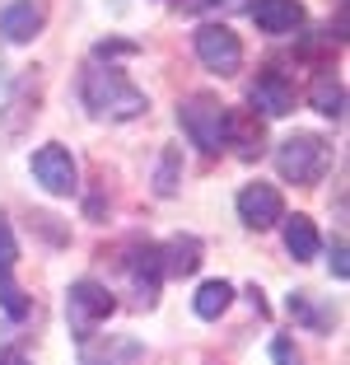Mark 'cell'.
Instances as JSON below:
<instances>
[{"label": "cell", "instance_id": "cell-6", "mask_svg": "<svg viewBox=\"0 0 350 365\" xmlns=\"http://www.w3.org/2000/svg\"><path fill=\"white\" fill-rule=\"evenodd\" d=\"M248 103H253L248 113H257V118H285V113H295V85L276 66H266V71H257L253 89H248Z\"/></svg>", "mask_w": 350, "mask_h": 365}, {"label": "cell", "instance_id": "cell-17", "mask_svg": "<svg viewBox=\"0 0 350 365\" xmlns=\"http://www.w3.org/2000/svg\"><path fill=\"white\" fill-rule=\"evenodd\" d=\"M229 304H233V286H229V281H201V290L191 295L196 319H220Z\"/></svg>", "mask_w": 350, "mask_h": 365}, {"label": "cell", "instance_id": "cell-24", "mask_svg": "<svg viewBox=\"0 0 350 365\" xmlns=\"http://www.w3.org/2000/svg\"><path fill=\"white\" fill-rule=\"evenodd\" d=\"M206 10H248V0H206Z\"/></svg>", "mask_w": 350, "mask_h": 365}, {"label": "cell", "instance_id": "cell-4", "mask_svg": "<svg viewBox=\"0 0 350 365\" xmlns=\"http://www.w3.org/2000/svg\"><path fill=\"white\" fill-rule=\"evenodd\" d=\"M224 118H229V108H224L215 94H191V98H182V108H178L182 131H187L191 145L206 150V155L224 150Z\"/></svg>", "mask_w": 350, "mask_h": 365}, {"label": "cell", "instance_id": "cell-25", "mask_svg": "<svg viewBox=\"0 0 350 365\" xmlns=\"http://www.w3.org/2000/svg\"><path fill=\"white\" fill-rule=\"evenodd\" d=\"M0 365H28V361H23V351H14V346H5V351H0Z\"/></svg>", "mask_w": 350, "mask_h": 365}, {"label": "cell", "instance_id": "cell-8", "mask_svg": "<svg viewBox=\"0 0 350 365\" xmlns=\"http://www.w3.org/2000/svg\"><path fill=\"white\" fill-rule=\"evenodd\" d=\"M280 215H285V202L271 182H248L243 192H238V220L248 230H276Z\"/></svg>", "mask_w": 350, "mask_h": 365}, {"label": "cell", "instance_id": "cell-22", "mask_svg": "<svg viewBox=\"0 0 350 365\" xmlns=\"http://www.w3.org/2000/svg\"><path fill=\"white\" fill-rule=\"evenodd\" d=\"M131 52H136V43H122V38H107V43H98V47H94L98 61H112V56H131Z\"/></svg>", "mask_w": 350, "mask_h": 365}, {"label": "cell", "instance_id": "cell-13", "mask_svg": "<svg viewBox=\"0 0 350 365\" xmlns=\"http://www.w3.org/2000/svg\"><path fill=\"white\" fill-rule=\"evenodd\" d=\"M201 239L196 235H173L169 244L159 248V262H164V277H196L201 267Z\"/></svg>", "mask_w": 350, "mask_h": 365}, {"label": "cell", "instance_id": "cell-18", "mask_svg": "<svg viewBox=\"0 0 350 365\" xmlns=\"http://www.w3.org/2000/svg\"><path fill=\"white\" fill-rule=\"evenodd\" d=\"M0 309L10 314V319H23V314H28V300H23V290L14 286L10 272H0Z\"/></svg>", "mask_w": 350, "mask_h": 365}, {"label": "cell", "instance_id": "cell-21", "mask_svg": "<svg viewBox=\"0 0 350 365\" xmlns=\"http://www.w3.org/2000/svg\"><path fill=\"white\" fill-rule=\"evenodd\" d=\"M271 361H276V365H304V356L295 351L290 337H276V342H271Z\"/></svg>", "mask_w": 350, "mask_h": 365}, {"label": "cell", "instance_id": "cell-27", "mask_svg": "<svg viewBox=\"0 0 350 365\" xmlns=\"http://www.w3.org/2000/svg\"><path fill=\"white\" fill-rule=\"evenodd\" d=\"M94 365H98V361H94Z\"/></svg>", "mask_w": 350, "mask_h": 365}, {"label": "cell", "instance_id": "cell-3", "mask_svg": "<svg viewBox=\"0 0 350 365\" xmlns=\"http://www.w3.org/2000/svg\"><path fill=\"white\" fill-rule=\"evenodd\" d=\"M112 309H117L112 290L98 286V281H89V277H85V281H75V286L65 290V319H70L75 342H89V337L98 333V323L112 319Z\"/></svg>", "mask_w": 350, "mask_h": 365}, {"label": "cell", "instance_id": "cell-2", "mask_svg": "<svg viewBox=\"0 0 350 365\" xmlns=\"http://www.w3.org/2000/svg\"><path fill=\"white\" fill-rule=\"evenodd\" d=\"M327 169H332V145L318 131H295V136H285L276 145V173L285 182L313 187V182H322Z\"/></svg>", "mask_w": 350, "mask_h": 365}, {"label": "cell", "instance_id": "cell-26", "mask_svg": "<svg viewBox=\"0 0 350 365\" xmlns=\"http://www.w3.org/2000/svg\"><path fill=\"white\" fill-rule=\"evenodd\" d=\"M182 14H196V10H206V0H173Z\"/></svg>", "mask_w": 350, "mask_h": 365}, {"label": "cell", "instance_id": "cell-14", "mask_svg": "<svg viewBox=\"0 0 350 365\" xmlns=\"http://www.w3.org/2000/svg\"><path fill=\"white\" fill-rule=\"evenodd\" d=\"M280 230H285V253L295 262H313L322 253V235L308 215H280Z\"/></svg>", "mask_w": 350, "mask_h": 365}, {"label": "cell", "instance_id": "cell-5", "mask_svg": "<svg viewBox=\"0 0 350 365\" xmlns=\"http://www.w3.org/2000/svg\"><path fill=\"white\" fill-rule=\"evenodd\" d=\"M191 43H196V56H201L206 71H215V76H238L243 43H238V33H233L229 24H201Z\"/></svg>", "mask_w": 350, "mask_h": 365}, {"label": "cell", "instance_id": "cell-11", "mask_svg": "<svg viewBox=\"0 0 350 365\" xmlns=\"http://www.w3.org/2000/svg\"><path fill=\"white\" fill-rule=\"evenodd\" d=\"M224 145H233L238 160H257L262 155V122H257V113L229 108V118H224Z\"/></svg>", "mask_w": 350, "mask_h": 365}, {"label": "cell", "instance_id": "cell-9", "mask_svg": "<svg viewBox=\"0 0 350 365\" xmlns=\"http://www.w3.org/2000/svg\"><path fill=\"white\" fill-rule=\"evenodd\" d=\"M33 178L43 182L52 197H70L75 192V160L65 145H43L33 155Z\"/></svg>", "mask_w": 350, "mask_h": 365}, {"label": "cell", "instance_id": "cell-15", "mask_svg": "<svg viewBox=\"0 0 350 365\" xmlns=\"http://www.w3.org/2000/svg\"><path fill=\"white\" fill-rule=\"evenodd\" d=\"M308 103L318 108L322 118L341 122V118H346V85H341L332 71H318V76H313V85H308Z\"/></svg>", "mask_w": 350, "mask_h": 365}, {"label": "cell", "instance_id": "cell-16", "mask_svg": "<svg viewBox=\"0 0 350 365\" xmlns=\"http://www.w3.org/2000/svg\"><path fill=\"white\" fill-rule=\"evenodd\" d=\"M285 309L295 314L304 328H313V333H332V323H336V309L318 304V295H313V290H295V295L285 300Z\"/></svg>", "mask_w": 350, "mask_h": 365}, {"label": "cell", "instance_id": "cell-20", "mask_svg": "<svg viewBox=\"0 0 350 365\" xmlns=\"http://www.w3.org/2000/svg\"><path fill=\"white\" fill-rule=\"evenodd\" d=\"M178 155H164V169H159V182H154V192L159 197H173V187H178Z\"/></svg>", "mask_w": 350, "mask_h": 365}, {"label": "cell", "instance_id": "cell-19", "mask_svg": "<svg viewBox=\"0 0 350 365\" xmlns=\"http://www.w3.org/2000/svg\"><path fill=\"white\" fill-rule=\"evenodd\" d=\"M14 258H19V244H14L10 220L0 215V272H10V267H14Z\"/></svg>", "mask_w": 350, "mask_h": 365}, {"label": "cell", "instance_id": "cell-1", "mask_svg": "<svg viewBox=\"0 0 350 365\" xmlns=\"http://www.w3.org/2000/svg\"><path fill=\"white\" fill-rule=\"evenodd\" d=\"M80 94H85L89 113H94V118H107V122H136V118H145V108H149L145 89H136L112 61L89 66L85 80H80Z\"/></svg>", "mask_w": 350, "mask_h": 365}, {"label": "cell", "instance_id": "cell-12", "mask_svg": "<svg viewBox=\"0 0 350 365\" xmlns=\"http://www.w3.org/2000/svg\"><path fill=\"white\" fill-rule=\"evenodd\" d=\"M248 14L262 33H295L304 24V5L299 0H248Z\"/></svg>", "mask_w": 350, "mask_h": 365}, {"label": "cell", "instance_id": "cell-23", "mask_svg": "<svg viewBox=\"0 0 350 365\" xmlns=\"http://www.w3.org/2000/svg\"><path fill=\"white\" fill-rule=\"evenodd\" d=\"M332 277H336V281H346L350 277V262H346V239H332Z\"/></svg>", "mask_w": 350, "mask_h": 365}, {"label": "cell", "instance_id": "cell-7", "mask_svg": "<svg viewBox=\"0 0 350 365\" xmlns=\"http://www.w3.org/2000/svg\"><path fill=\"white\" fill-rule=\"evenodd\" d=\"M122 267H127L131 286H136L140 304H154L159 300V281H164V262H159V244H131L127 258H122Z\"/></svg>", "mask_w": 350, "mask_h": 365}, {"label": "cell", "instance_id": "cell-10", "mask_svg": "<svg viewBox=\"0 0 350 365\" xmlns=\"http://www.w3.org/2000/svg\"><path fill=\"white\" fill-rule=\"evenodd\" d=\"M47 24V10L38 0H10L5 10H0V38L5 43H33Z\"/></svg>", "mask_w": 350, "mask_h": 365}]
</instances>
